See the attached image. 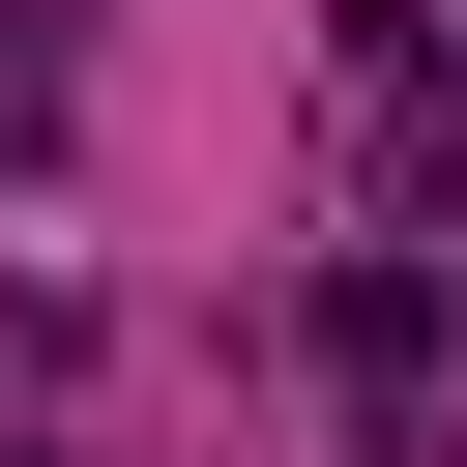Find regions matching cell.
<instances>
[{
	"mask_svg": "<svg viewBox=\"0 0 467 467\" xmlns=\"http://www.w3.org/2000/svg\"><path fill=\"white\" fill-rule=\"evenodd\" d=\"M321 379H350V438H409V409H438V263H409V234H350V263H321Z\"/></svg>",
	"mask_w": 467,
	"mask_h": 467,
	"instance_id": "obj_1",
	"label": "cell"
},
{
	"mask_svg": "<svg viewBox=\"0 0 467 467\" xmlns=\"http://www.w3.org/2000/svg\"><path fill=\"white\" fill-rule=\"evenodd\" d=\"M350 117H379V204H467V58H438L409 0L350 29Z\"/></svg>",
	"mask_w": 467,
	"mask_h": 467,
	"instance_id": "obj_2",
	"label": "cell"
}]
</instances>
